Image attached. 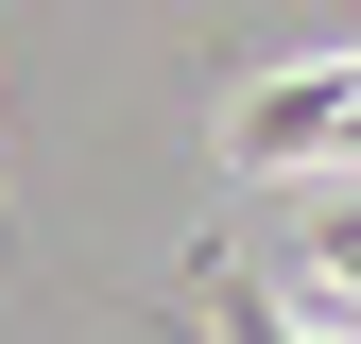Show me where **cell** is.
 I'll return each mask as SVG.
<instances>
[{"label": "cell", "mask_w": 361, "mask_h": 344, "mask_svg": "<svg viewBox=\"0 0 361 344\" xmlns=\"http://www.w3.org/2000/svg\"><path fill=\"white\" fill-rule=\"evenodd\" d=\"M327 138H361V52L276 69V86H241V104H224V155H241V172H293V155H327Z\"/></svg>", "instance_id": "1"}]
</instances>
